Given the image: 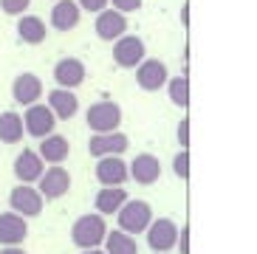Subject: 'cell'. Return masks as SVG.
Returning <instances> with one entry per match:
<instances>
[{
    "mask_svg": "<svg viewBox=\"0 0 257 254\" xmlns=\"http://www.w3.org/2000/svg\"><path fill=\"white\" fill-rule=\"evenodd\" d=\"M110 3H113V9H119V12L127 15V12H139L144 0H110Z\"/></svg>",
    "mask_w": 257,
    "mask_h": 254,
    "instance_id": "obj_31",
    "label": "cell"
},
{
    "mask_svg": "<svg viewBox=\"0 0 257 254\" xmlns=\"http://www.w3.org/2000/svg\"><path fill=\"white\" fill-rule=\"evenodd\" d=\"M93 29H96L99 40L113 43L121 34H127V17H124V12H119V9H102V12H96Z\"/></svg>",
    "mask_w": 257,
    "mask_h": 254,
    "instance_id": "obj_12",
    "label": "cell"
},
{
    "mask_svg": "<svg viewBox=\"0 0 257 254\" xmlns=\"http://www.w3.org/2000/svg\"><path fill=\"white\" fill-rule=\"evenodd\" d=\"M37 189L46 201H57V198H65V192L71 189V172L62 164H51L37 181Z\"/></svg>",
    "mask_w": 257,
    "mask_h": 254,
    "instance_id": "obj_5",
    "label": "cell"
},
{
    "mask_svg": "<svg viewBox=\"0 0 257 254\" xmlns=\"http://www.w3.org/2000/svg\"><path fill=\"white\" fill-rule=\"evenodd\" d=\"M153 220V209H150V203L147 201H124V206H121L119 212H116V223H119L121 232H127V234H144L147 232V226H150Z\"/></svg>",
    "mask_w": 257,
    "mask_h": 254,
    "instance_id": "obj_2",
    "label": "cell"
},
{
    "mask_svg": "<svg viewBox=\"0 0 257 254\" xmlns=\"http://www.w3.org/2000/svg\"><path fill=\"white\" fill-rule=\"evenodd\" d=\"M40 96H43V79L37 74L26 71V74L15 76V82H12V99L20 107H29L34 102H40Z\"/></svg>",
    "mask_w": 257,
    "mask_h": 254,
    "instance_id": "obj_14",
    "label": "cell"
},
{
    "mask_svg": "<svg viewBox=\"0 0 257 254\" xmlns=\"http://www.w3.org/2000/svg\"><path fill=\"white\" fill-rule=\"evenodd\" d=\"M175 136H178V144H181V150H187V144H189V119H181V121H178V127H175Z\"/></svg>",
    "mask_w": 257,
    "mask_h": 254,
    "instance_id": "obj_30",
    "label": "cell"
},
{
    "mask_svg": "<svg viewBox=\"0 0 257 254\" xmlns=\"http://www.w3.org/2000/svg\"><path fill=\"white\" fill-rule=\"evenodd\" d=\"M127 172L139 187H153V184L161 178V161L153 156V153H139V156L127 164Z\"/></svg>",
    "mask_w": 257,
    "mask_h": 254,
    "instance_id": "obj_13",
    "label": "cell"
},
{
    "mask_svg": "<svg viewBox=\"0 0 257 254\" xmlns=\"http://www.w3.org/2000/svg\"><path fill=\"white\" fill-rule=\"evenodd\" d=\"M147 246L153 248V254H167L170 248H175V237H178V226L170 217H159L150 220L147 226Z\"/></svg>",
    "mask_w": 257,
    "mask_h": 254,
    "instance_id": "obj_6",
    "label": "cell"
},
{
    "mask_svg": "<svg viewBox=\"0 0 257 254\" xmlns=\"http://www.w3.org/2000/svg\"><path fill=\"white\" fill-rule=\"evenodd\" d=\"M144 40L136 34H121L119 40H113V62L119 68H136L144 60Z\"/></svg>",
    "mask_w": 257,
    "mask_h": 254,
    "instance_id": "obj_10",
    "label": "cell"
},
{
    "mask_svg": "<svg viewBox=\"0 0 257 254\" xmlns=\"http://www.w3.org/2000/svg\"><path fill=\"white\" fill-rule=\"evenodd\" d=\"M29 237V220L17 212H0V246H20Z\"/></svg>",
    "mask_w": 257,
    "mask_h": 254,
    "instance_id": "obj_17",
    "label": "cell"
},
{
    "mask_svg": "<svg viewBox=\"0 0 257 254\" xmlns=\"http://www.w3.org/2000/svg\"><path fill=\"white\" fill-rule=\"evenodd\" d=\"M37 153H40V158H43L48 167H51V164H62V161L71 156V144H68L65 136L48 133V136L40 139V150H37Z\"/></svg>",
    "mask_w": 257,
    "mask_h": 254,
    "instance_id": "obj_20",
    "label": "cell"
},
{
    "mask_svg": "<svg viewBox=\"0 0 257 254\" xmlns=\"http://www.w3.org/2000/svg\"><path fill=\"white\" fill-rule=\"evenodd\" d=\"M181 23H184V26H189V6H187V3L181 6Z\"/></svg>",
    "mask_w": 257,
    "mask_h": 254,
    "instance_id": "obj_33",
    "label": "cell"
},
{
    "mask_svg": "<svg viewBox=\"0 0 257 254\" xmlns=\"http://www.w3.org/2000/svg\"><path fill=\"white\" fill-rule=\"evenodd\" d=\"M130 139L121 130H110V133H93L91 142H88V150H91L93 158H105V156H121L127 153Z\"/></svg>",
    "mask_w": 257,
    "mask_h": 254,
    "instance_id": "obj_11",
    "label": "cell"
},
{
    "mask_svg": "<svg viewBox=\"0 0 257 254\" xmlns=\"http://www.w3.org/2000/svg\"><path fill=\"white\" fill-rule=\"evenodd\" d=\"M164 88H167V96H170V102H173L175 107H189V79H187V74L170 76Z\"/></svg>",
    "mask_w": 257,
    "mask_h": 254,
    "instance_id": "obj_25",
    "label": "cell"
},
{
    "mask_svg": "<svg viewBox=\"0 0 257 254\" xmlns=\"http://www.w3.org/2000/svg\"><path fill=\"white\" fill-rule=\"evenodd\" d=\"M124 201H127L124 187H102L96 192V198H93V206H96V212L102 217H107V215H116L124 206Z\"/></svg>",
    "mask_w": 257,
    "mask_h": 254,
    "instance_id": "obj_21",
    "label": "cell"
},
{
    "mask_svg": "<svg viewBox=\"0 0 257 254\" xmlns=\"http://www.w3.org/2000/svg\"><path fill=\"white\" fill-rule=\"evenodd\" d=\"M105 234H107V223L99 212L76 217L74 226H71V243L76 248H82V251L85 248H99L105 243Z\"/></svg>",
    "mask_w": 257,
    "mask_h": 254,
    "instance_id": "obj_1",
    "label": "cell"
},
{
    "mask_svg": "<svg viewBox=\"0 0 257 254\" xmlns=\"http://www.w3.org/2000/svg\"><path fill=\"white\" fill-rule=\"evenodd\" d=\"M82 254H105V248H85Z\"/></svg>",
    "mask_w": 257,
    "mask_h": 254,
    "instance_id": "obj_34",
    "label": "cell"
},
{
    "mask_svg": "<svg viewBox=\"0 0 257 254\" xmlns=\"http://www.w3.org/2000/svg\"><path fill=\"white\" fill-rule=\"evenodd\" d=\"M48 34V26L43 23V17L37 15H23L17 20V37L23 40L26 45H40Z\"/></svg>",
    "mask_w": 257,
    "mask_h": 254,
    "instance_id": "obj_22",
    "label": "cell"
},
{
    "mask_svg": "<svg viewBox=\"0 0 257 254\" xmlns=\"http://www.w3.org/2000/svg\"><path fill=\"white\" fill-rule=\"evenodd\" d=\"M48 17H51V26L57 31H74L82 20V9L76 0H54Z\"/></svg>",
    "mask_w": 257,
    "mask_h": 254,
    "instance_id": "obj_18",
    "label": "cell"
},
{
    "mask_svg": "<svg viewBox=\"0 0 257 254\" xmlns=\"http://www.w3.org/2000/svg\"><path fill=\"white\" fill-rule=\"evenodd\" d=\"M43 203H46V198L40 195V189L34 184H17L9 192V206H12V212H17L26 220L29 217H37L43 212Z\"/></svg>",
    "mask_w": 257,
    "mask_h": 254,
    "instance_id": "obj_4",
    "label": "cell"
},
{
    "mask_svg": "<svg viewBox=\"0 0 257 254\" xmlns=\"http://www.w3.org/2000/svg\"><path fill=\"white\" fill-rule=\"evenodd\" d=\"M23 127H26V133H29V136L43 139V136L54 133V127H57V116L51 113V107H48V105L34 102V105H29V107H26V113H23Z\"/></svg>",
    "mask_w": 257,
    "mask_h": 254,
    "instance_id": "obj_9",
    "label": "cell"
},
{
    "mask_svg": "<svg viewBox=\"0 0 257 254\" xmlns=\"http://www.w3.org/2000/svg\"><path fill=\"white\" fill-rule=\"evenodd\" d=\"M76 3H79V9H82V12L96 15V12H102V9H107V3H110V0H76Z\"/></svg>",
    "mask_w": 257,
    "mask_h": 254,
    "instance_id": "obj_29",
    "label": "cell"
},
{
    "mask_svg": "<svg viewBox=\"0 0 257 254\" xmlns=\"http://www.w3.org/2000/svg\"><path fill=\"white\" fill-rule=\"evenodd\" d=\"M96 181L102 187H124V181H130L127 161L121 156H105L96 158V170H93Z\"/></svg>",
    "mask_w": 257,
    "mask_h": 254,
    "instance_id": "obj_8",
    "label": "cell"
},
{
    "mask_svg": "<svg viewBox=\"0 0 257 254\" xmlns=\"http://www.w3.org/2000/svg\"><path fill=\"white\" fill-rule=\"evenodd\" d=\"M85 76H88V68H85L82 60H76V57H62L57 65H54V82L60 85V88H79L85 82Z\"/></svg>",
    "mask_w": 257,
    "mask_h": 254,
    "instance_id": "obj_15",
    "label": "cell"
},
{
    "mask_svg": "<svg viewBox=\"0 0 257 254\" xmlns=\"http://www.w3.org/2000/svg\"><path fill=\"white\" fill-rule=\"evenodd\" d=\"M29 6H31V0H0V9H3L6 15H15V17L26 15Z\"/></svg>",
    "mask_w": 257,
    "mask_h": 254,
    "instance_id": "obj_27",
    "label": "cell"
},
{
    "mask_svg": "<svg viewBox=\"0 0 257 254\" xmlns=\"http://www.w3.org/2000/svg\"><path fill=\"white\" fill-rule=\"evenodd\" d=\"M175 248L178 254H189V223H184L178 229V237H175Z\"/></svg>",
    "mask_w": 257,
    "mask_h": 254,
    "instance_id": "obj_28",
    "label": "cell"
},
{
    "mask_svg": "<svg viewBox=\"0 0 257 254\" xmlns=\"http://www.w3.org/2000/svg\"><path fill=\"white\" fill-rule=\"evenodd\" d=\"M173 172H175V175H178L181 181L189 178V150L175 153V158H173Z\"/></svg>",
    "mask_w": 257,
    "mask_h": 254,
    "instance_id": "obj_26",
    "label": "cell"
},
{
    "mask_svg": "<svg viewBox=\"0 0 257 254\" xmlns=\"http://www.w3.org/2000/svg\"><path fill=\"white\" fill-rule=\"evenodd\" d=\"M167 79H170V74H167V65L161 60H147L144 57L142 62L136 65V85L144 90V93H156V90H161L167 85Z\"/></svg>",
    "mask_w": 257,
    "mask_h": 254,
    "instance_id": "obj_7",
    "label": "cell"
},
{
    "mask_svg": "<svg viewBox=\"0 0 257 254\" xmlns=\"http://www.w3.org/2000/svg\"><path fill=\"white\" fill-rule=\"evenodd\" d=\"M105 254H139V243L133 234L121 232V229H116V232H107L105 234Z\"/></svg>",
    "mask_w": 257,
    "mask_h": 254,
    "instance_id": "obj_24",
    "label": "cell"
},
{
    "mask_svg": "<svg viewBox=\"0 0 257 254\" xmlns=\"http://www.w3.org/2000/svg\"><path fill=\"white\" fill-rule=\"evenodd\" d=\"M167 254H170V251H167Z\"/></svg>",
    "mask_w": 257,
    "mask_h": 254,
    "instance_id": "obj_35",
    "label": "cell"
},
{
    "mask_svg": "<svg viewBox=\"0 0 257 254\" xmlns=\"http://www.w3.org/2000/svg\"><path fill=\"white\" fill-rule=\"evenodd\" d=\"M0 254H29V251L20 248V246H3V248H0Z\"/></svg>",
    "mask_w": 257,
    "mask_h": 254,
    "instance_id": "obj_32",
    "label": "cell"
},
{
    "mask_svg": "<svg viewBox=\"0 0 257 254\" xmlns=\"http://www.w3.org/2000/svg\"><path fill=\"white\" fill-rule=\"evenodd\" d=\"M48 107H51V113L57 116V121H71L79 113V99H76L74 90L68 88H54L51 93H48Z\"/></svg>",
    "mask_w": 257,
    "mask_h": 254,
    "instance_id": "obj_19",
    "label": "cell"
},
{
    "mask_svg": "<svg viewBox=\"0 0 257 254\" xmlns=\"http://www.w3.org/2000/svg\"><path fill=\"white\" fill-rule=\"evenodd\" d=\"M23 136H26V127H23V116L20 113H15V110L0 113V142L17 144Z\"/></svg>",
    "mask_w": 257,
    "mask_h": 254,
    "instance_id": "obj_23",
    "label": "cell"
},
{
    "mask_svg": "<svg viewBox=\"0 0 257 254\" xmlns=\"http://www.w3.org/2000/svg\"><path fill=\"white\" fill-rule=\"evenodd\" d=\"M85 121L93 133H110V130H119L121 124V107L110 99H102V102H93L85 113Z\"/></svg>",
    "mask_w": 257,
    "mask_h": 254,
    "instance_id": "obj_3",
    "label": "cell"
},
{
    "mask_svg": "<svg viewBox=\"0 0 257 254\" xmlns=\"http://www.w3.org/2000/svg\"><path fill=\"white\" fill-rule=\"evenodd\" d=\"M12 170H15V178L20 181V184H37L40 175L46 172V161L40 158L37 150H23V153L15 158Z\"/></svg>",
    "mask_w": 257,
    "mask_h": 254,
    "instance_id": "obj_16",
    "label": "cell"
}]
</instances>
